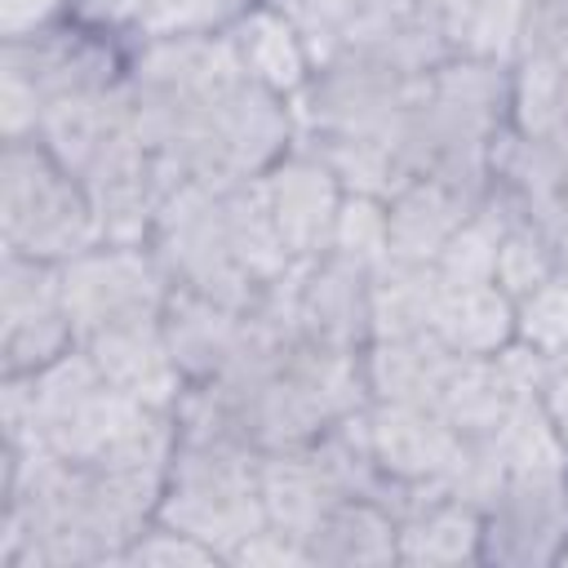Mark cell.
<instances>
[{"instance_id":"6da1fadb","label":"cell","mask_w":568,"mask_h":568,"mask_svg":"<svg viewBox=\"0 0 568 568\" xmlns=\"http://www.w3.org/2000/svg\"><path fill=\"white\" fill-rule=\"evenodd\" d=\"M160 519L178 524L182 532L226 555L266 528L262 506V453L240 439H209V435H178Z\"/></svg>"},{"instance_id":"7a4b0ae2","label":"cell","mask_w":568,"mask_h":568,"mask_svg":"<svg viewBox=\"0 0 568 568\" xmlns=\"http://www.w3.org/2000/svg\"><path fill=\"white\" fill-rule=\"evenodd\" d=\"M93 244H102V226L84 182L40 138L4 142L0 146V248L62 266Z\"/></svg>"},{"instance_id":"3957f363","label":"cell","mask_w":568,"mask_h":568,"mask_svg":"<svg viewBox=\"0 0 568 568\" xmlns=\"http://www.w3.org/2000/svg\"><path fill=\"white\" fill-rule=\"evenodd\" d=\"M222 186L226 182H182L160 200L151 226V253L160 257L169 284L195 288L226 306L253 311L271 284H262L235 253L222 217Z\"/></svg>"},{"instance_id":"277c9868","label":"cell","mask_w":568,"mask_h":568,"mask_svg":"<svg viewBox=\"0 0 568 568\" xmlns=\"http://www.w3.org/2000/svg\"><path fill=\"white\" fill-rule=\"evenodd\" d=\"M169 275L151 244H93L62 262V302L75 324V337H93L115 324L151 320L164 311Z\"/></svg>"},{"instance_id":"5b68a950","label":"cell","mask_w":568,"mask_h":568,"mask_svg":"<svg viewBox=\"0 0 568 568\" xmlns=\"http://www.w3.org/2000/svg\"><path fill=\"white\" fill-rule=\"evenodd\" d=\"M417 80L395 75L368 58L337 53L311 71V80L288 98L297 138H373L390 133Z\"/></svg>"},{"instance_id":"8992f818","label":"cell","mask_w":568,"mask_h":568,"mask_svg":"<svg viewBox=\"0 0 568 568\" xmlns=\"http://www.w3.org/2000/svg\"><path fill=\"white\" fill-rule=\"evenodd\" d=\"M479 564L546 568L568 541V466L510 470L479 510Z\"/></svg>"},{"instance_id":"52a82bcc","label":"cell","mask_w":568,"mask_h":568,"mask_svg":"<svg viewBox=\"0 0 568 568\" xmlns=\"http://www.w3.org/2000/svg\"><path fill=\"white\" fill-rule=\"evenodd\" d=\"M133 44L80 18H62L18 40H0V71L22 75L44 102L115 89L129 80Z\"/></svg>"},{"instance_id":"ba28073f","label":"cell","mask_w":568,"mask_h":568,"mask_svg":"<svg viewBox=\"0 0 568 568\" xmlns=\"http://www.w3.org/2000/svg\"><path fill=\"white\" fill-rule=\"evenodd\" d=\"M364 426H368V448H373L377 470L404 493L399 519L444 497L466 453V435H457L426 404H390V399H373L364 408Z\"/></svg>"},{"instance_id":"9c48e42d","label":"cell","mask_w":568,"mask_h":568,"mask_svg":"<svg viewBox=\"0 0 568 568\" xmlns=\"http://www.w3.org/2000/svg\"><path fill=\"white\" fill-rule=\"evenodd\" d=\"M293 333L302 342L364 351L373 342V262L342 248L293 262Z\"/></svg>"},{"instance_id":"30bf717a","label":"cell","mask_w":568,"mask_h":568,"mask_svg":"<svg viewBox=\"0 0 568 568\" xmlns=\"http://www.w3.org/2000/svg\"><path fill=\"white\" fill-rule=\"evenodd\" d=\"M257 182H262L271 222H275L293 262H306V257H320V253L333 248V231H337L346 186L333 178V169L324 160L293 146Z\"/></svg>"},{"instance_id":"8fae6325","label":"cell","mask_w":568,"mask_h":568,"mask_svg":"<svg viewBox=\"0 0 568 568\" xmlns=\"http://www.w3.org/2000/svg\"><path fill=\"white\" fill-rule=\"evenodd\" d=\"M337 53H355V58H368V62L395 71V75L422 80L444 58H453V44H448L444 27L417 0H368L351 18V27L342 31Z\"/></svg>"},{"instance_id":"7c38bea8","label":"cell","mask_w":568,"mask_h":568,"mask_svg":"<svg viewBox=\"0 0 568 568\" xmlns=\"http://www.w3.org/2000/svg\"><path fill=\"white\" fill-rule=\"evenodd\" d=\"M80 346L93 355L98 373H102L115 390H124V395H133L138 404L160 408V413H173V408H178V399H182V390H186V377H182V368H178L173 355H169L160 315L102 328V333L84 337Z\"/></svg>"},{"instance_id":"4fadbf2b","label":"cell","mask_w":568,"mask_h":568,"mask_svg":"<svg viewBox=\"0 0 568 568\" xmlns=\"http://www.w3.org/2000/svg\"><path fill=\"white\" fill-rule=\"evenodd\" d=\"M160 328L169 342L173 364L182 368L186 386L191 382H209L226 368V359L235 355L244 328H248V311L226 306L217 297H204L195 288H178L169 284L164 311H160Z\"/></svg>"},{"instance_id":"5bb4252c","label":"cell","mask_w":568,"mask_h":568,"mask_svg":"<svg viewBox=\"0 0 568 568\" xmlns=\"http://www.w3.org/2000/svg\"><path fill=\"white\" fill-rule=\"evenodd\" d=\"M479 209L466 191L439 178H413L386 195V257L435 262L448 235Z\"/></svg>"},{"instance_id":"9a60e30c","label":"cell","mask_w":568,"mask_h":568,"mask_svg":"<svg viewBox=\"0 0 568 568\" xmlns=\"http://www.w3.org/2000/svg\"><path fill=\"white\" fill-rule=\"evenodd\" d=\"M306 568H382L399 564V519L373 497H342L306 532Z\"/></svg>"},{"instance_id":"2e32d148","label":"cell","mask_w":568,"mask_h":568,"mask_svg":"<svg viewBox=\"0 0 568 568\" xmlns=\"http://www.w3.org/2000/svg\"><path fill=\"white\" fill-rule=\"evenodd\" d=\"M342 497L351 493L328 475V466L320 462L311 444L288 448V453H262V506H266L271 528H284L306 541V532Z\"/></svg>"},{"instance_id":"e0dca14e","label":"cell","mask_w":568,"mask_h":568,"mask_svg":"<svg viewBox=\"0 0 568 568\" xmlns=\"http://www.w3.org/2000/svg\"><path fill=\"white\" fill-rule=\"evenodd\" d=\"M124 129H133V98H129V80L115 89H98V93H75V98H58L44 106L40 120V142L80 178L93 155L120 138Z\"/></svg>"},{"instance_id":"ac0fdd59","label":"cell","mask_w":568,"mask_h":568,"mask_svg":"<svg viewBox=\"0 0 568 568\" xmlns=\"http://www.w3.org/2000/svg\"><path fill=\"white\" fill-rule=\"evenodd\" d=\"M226 36H231V49L240 58V71L280 98H293L315 71L302 31L280 9H271L266 0H257Z\"/></svg>"},{"instance_id":"d6986e66","label":"cell","mask_w":568,"mask_h":568,"mask_svg":"<svg viewBox=\"0 0 568 568\" xmlns=\"http://www.w3.org/2000/svg\"><path fill=\"white\" fill-rule=\"evenodd\" d=\"M457 351H448L430 328L408 337H373L364 346L368 395L390 404H435Z\"/></svg>"},{"instance_id":"ffe728a7","label":"cell","mask_w":568,"mask_h":568,"mask_svg":"<svg viewBox=\"0 0 568 568\" xmlns=\"http://www.w3.org/2000/svg\"><path fill=\"white\" fill-rule=\"evenodd\" d=\"M430 333L457 355H497L519 337V306L488 284H444Z\"/></svg>"},{"instance_id":"44dd1931","label":"cell","mask_w":568,"mask_h":568,"mask_svg":"<svg viewBox=\"0 0 568 568\" xmlns=\"http://www.w3.org/2000/svg\"><path fill=\"white\" fill-rule=\"evenodd\" d=\"M479 532L484 515L466 501L439 497L399 519V564L417 568H453V564H479Z\"/></svg>"},{"instance_id":"7402d4cb","label":"cell","mask_w":568,"mask_h":568,"mask_svg":"<svg viewBox=\"0 0 568 568\" xmlns=\"http://www.w3.org/2000/svg\"><path fill=\"white\" fill-rule=\"evenodd\" d=\"M435 262H399L386 257L373 266V337H408L426 333L439 302Z\"/></svg>"},{"instance_id":"603a6c76","label":"cell","mask_w":568,"mask_h":568,"mask_svg":"<svg viewBox=\"0 0 568 568\" xmlns=\"http://www.w3.org/2000/svg\"><path fill=\"white\" fill-rule=\"evenodd\" d=\"M564 84H568V71L555 67L550 58H515L510 62V129L524 138L568 133Z\"/></svg>"},{"instance_id":"cb8c5ba5","label":"cell","mask_w":568,"mask_h":568,"mask_svg":"<svg viewBox=\"0 0 568 568\" xmlns=\"http://www.w3.org/2000/svg\"><path fill=\"white\" fill-rule=\"evenodd\" d=\"M559 271V253L550 244V235L524 213L506 226L501 244H497V271H493V284L519 306L524 297H532L550 275Z\"/></svg>"},{"instance_id":"d4e9b609","label":"cell","mask_w":568,"mask_h":568,"mask_svg":"<svg viewBox=\"0 0 568 568\" xmlns=\"http://www.w3.org/2000/svg\"><path fill=\"white\" fill-rule=\"evenodd\" d=\"M524 13H528V0H475L448 27V44L462 58H488V62L510 67L519 58Z\"/></svg>"},{"instance_id":"484cf974","label":"cell","mask_w":568,"mask_h":568,"mask_svg":"<svg viewBox=\"0 0 568 568\" xmlns=\"http://www.w3.org/2000/svg\"><path fill=\"white\" fill-rule=\"evenodd\" d=\"M120 564H142V568H191V564H200V568H213V564H222V555H217L213 546H204L200 537H191V532H182L178 524H169V519L155 515V519L124 546Z\"/></svg>"},{"instance_id":"4316f807","label":"cell","mask_w":568,"mask_h":568,"mask_svg":"<svg viewBox=\"0 0 568 568\" xmlns=\"http://www.w3.org/2000/svg\"><path fill=\"white\" fill-rule=\"evenodd\" d=\"M271 9H280L306 40L311 62H328L342 49V31L351 27V18L368 4V0H266Z\"/></svg>"},{"instance_id":"83f0119b","label":"cell","mask_w":568,"mask_h":568,"mask_svg":"<svg viewBox=\"0 0 568 568\" xmlns=\"http://www.w3.org/2000/svg\"><path fill=\"white\" fill-rule=\"evenodd\" d=\"M333 248L364 257L373 266L386 262V200L346 191L342 213H337V231H333Z\"/></svg>"},{"instance_id":"f1b7e54d","label":"cell","mask_w":568,"mask_h":568,"mask_svg":"<svg viewBox=\"0 0 568 568\" xmlns=\"http://www.w3.org/2000/svg\"><path fill=\"white\" fill-rule=\"evenodd\" d=\"M519 337L537 351L568 346V266H559L532 297L519 302Z\"/></svg>"},{"instance_id":"f546056e","label":"cell","mask_w":568,"mask_h":568,"mask_svg":"<svg viewBox=\"0 0 568 568\" xmlns=\"http://www.w3.org/2000/svg\"><path fill=\"white\" fill-rule=\"evenodd\" d=\"M519 58H550L568 71V0H528Z\"/></svg>"},{"instance_id":"4dcf8cb0","label":"cell","mask_w":568,"mask_h":568,"mask_svg":"<svg viewBox=\"0 0 568 568\" xmlns=\"http://www.w3.org/2000/svg\"><path fill=\"white\" fill-rule=\"evenodd\" d=\"M44 98L13 71H0V142H18V138H36L40 120H44Z\"/></svg>"},{"instance_id":"1f68e13d","label":"cell","mask_w":568,"mask_h":568,"mask_svg":"<svg viewBox=\"0 0 568 568\" xmlns=\"http://www.w3.org/2000/svg\"><path fill=\"white\" fill-rule=\"evenodd\" d=\"M257 0H164V36L173 31H231Z\"/></svg>"},{"instance_id":"d6a6232c","label":"cell","mask_w":568,"mask_h":568,"mask_svg":"<svg viewBox=\"0 0 568 568\" xmlns=\"http://www.w3.org/2000/svg\"><path fill=\"white\" fill-rule=\"evenodd\" d=\"M226 564H235V568H257V564H271V568H284V564H297V568H306V546H302V537H293V532H284V528H257L253 537H244L231 555H226Z\"/></svg>"},{"instance_id":"836d02e7","label":"cell","mask_w":568,"mask_h":568,"mask_svg":"<svg viewBox=\"0 0 568 568\" xmlns=\"http://www.w3.org/2000/svg\"><path fill=\"white\" fill-rule=\"evenodd\" d=\"M71 4L75 0H0V40H18L40 27H53L71 18Z\"/></svg>"},{"instance_id":"e575fe53","label":"cell","mask_w":568,"mask_h":568,"mask_svg":"<svg viewBox=\"0 0 568 568\" xmlns=\"http://www.w3.org/2000/svg\"><path fill=\"white\" fill-rule=\"evenodd\" d=\"M537 404L546 408L555 435H559L564 448H568V346L546 351V359H541V382H537Z\"/></svg>"},{"instance_id":"d590c367","label":"cell","mask_w":568,"mask_h":568,"mask_svg":"<svg viewBox=\"0 0 568 568\" xmlns=\"http://www.w3.org/2000/svg\"><path fill=\"white\" fill-rule=\"evenodd\" d=\"M417 4H422V9L444 27V36H448V27H453V22H457L475 0H417Z\"/></svg>"},{"instance_id":"8d00e7d4","label":"cell","mask_w":568,"mask_h":568,"mask_svg":"<svg viewBox=\"0 0 568 568\" xmlns=\"http://www.w3.org/2000/svg\"><path fill=\"white\" fill-rule=\"evenodd\" d=\"M555 568H568V541H564V550H559V559H555Z\"/></svg>"},{"instance_id":"74e56055","label":"cell","mask_w":568,"mask_h":568,"mask_svg":"<svg viewBox=\"0 0 568 568\" xmlns=\"http://www.w3.org/2000/svg\"><path fill=\"white\" fill-rule=\"evenodd\" d=\"M564 124H568V84H564Z\"/></svg>"}]
</instances>
